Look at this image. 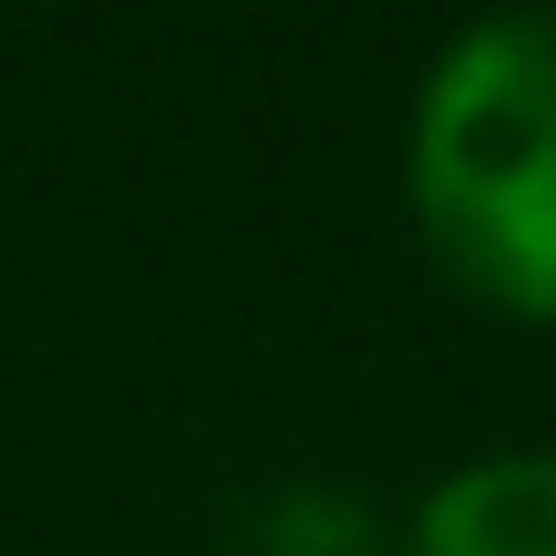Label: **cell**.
Listing matches in <instances>:
<instances>
[{"mask_svg":"<svg viewBox=\"0 0 556 556\" xmlns=\"http://www.w3.org/2000/svg\"><path fill=\"white\" fill-rule=\"evenodd\" d=\"M408 214L473 306L556 325V10L455 28L408 102Z\"/></svg>","mask_w":556,"mask_h":556,"instance_id":"obj_1","label":"cell"},{"mask_svg":"<svg viewBox=\"0 0 556 556\" xmlns=\"http://www.w3.org/2000/svg\"><path fill=\"white\" fill-rule=\"evenodd\" d=\"M399 556H556V455H473L408 510Z\"/></svg>","mask_w":556,"mask_h":556,"instance_id":"obj_2","label":"cell"},{"mask_svg":"<svg viewBox=\"0 0 556 556\" xmlns=\"http://www.w3.org/2000/svg\"><path fill=\"white\" fill-rule=\"evenodd\" d=\"M223 556H399V538L343 482H269L223 529Z\"/></svg>","mask_w":556,"mask_h":556,"instance_id":"obj_3","label":"cell"}]
</instances>
